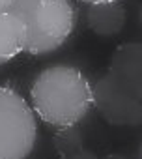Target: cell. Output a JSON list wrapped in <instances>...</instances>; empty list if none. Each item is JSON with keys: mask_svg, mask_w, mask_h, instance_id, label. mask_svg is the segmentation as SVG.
<instances>
[{"mask_svg": "<svg viewBox=\"0 0 142 159\" xmlns=\"http://www.w3.org/2000/svg\"><path fill=\"white\" fill-rule=\"evenodd\" d=\"M109 73L118 79L135 99L142 101V43H122L110 58Z\"/></svg>", "mask_w": 142, "mask_h": 159, "instance_id": "obj_5", "label": "cell"}, {"mask_svg": "<svg viewBox=\"0 0 142 159\" xmlns=\"http://www.w3.org/2000/svg\"><path fill=\"white\" fill-rule=\"evenodd\" d=\"M15 4V0H0V11L2 10H11Z\"/></svg>", "mask_w": 142, "mask_h": 159, "instance_id": "obj_11", "label": "cell"}, {"mask_svg": "<svg viewBox=\"0 0 142 159\" xmlns=\"http://www.w3.org/2000/svg\"><path fill=\"white\" fill-rule=\"evenodd\" d=\"M86 6H94V4H112V2H120V0H77Z\"/></svg>", "mask_w": 142, "mask_h": 159, "instance_id": "obj_10", "label": "cell"}, {"mask_svg": "<svg viewBox=\"0 0 142 159\" xmlns=\"http://www.w3.org/2000/svg\"><path fill=\"white\" fill-rule=\"evenodd\" d=\"M138 159H142V140L138 142Z\"/></svg>", "mask_w": 142, "mask_h": 159, "instance_id": "obj_14", "label": "cell"}, {"mask_svg": "<svg viewBox=\"0 0 142 159\" xmlns=\"http://www.w3.org/2000/svg\"><path fill=\"white\" fill-rule=\"evenodd\" d=\"M28 103L38 120L52 131L81 125L95 111L94 83L79 66L51 64L32 79Z\"/></svg>", "mask_w": 142, "mask_h": 159, "instance_id": "obj_1", "label": "cell"}, {"mask_svg": "<svg viewBox=\"0 0 142 159\" xmlns=\"http://www.w3.org/2000/svg\"><path fill=\"white\" fill-rule=\"evenodd\" d=\"M86 26L99 38H114L125 28L127 11L120 2L86 6Z\"/></svg>", "mask_w": 142, "mask_h": 159, "instance_id": "obj_6", "label": "cell"}, {"mask_svg": "<svg viewBox=\"0 0 142 159\" xmlns=\"http://www.w3.org/2000/svg\"><path fill=\"white\" fill-rule=\"evenodd\" d=\"M94 103L95 111L110 125H142V101L135 99L109 71L94 83Z\"/></svg>", "mask_w": 142, "mask_h": 159, "instance_id": "obj_4", "label": "cell"}, {"mask_svg": "<svg viewBox=\"0 0 142 159\" xmlns=\"http://www.w3.org/2000/svg\"><path fill=\"white\" fill-rule=\"evenodd\" d=\"M58 159H99L97 157V153H94V152H90V150H81V152H77V153H71V155H62V157H58Z\"/></svg>", "mask_w": 142, "mask_h": 159, "instance_id": "obj_9", "label": "cell"}, {"mask_svg": "<svg viewBox=\"0 0 142 159\" xmlns=\"http://www.w3.org/2000/svg\"><path fill=\"white\" fill-rule=\"evenodd\" d=\"M39 120L28 99L0 86V159H28L36 148Z\"/></svg>", "mask_w": 142, "mask_h": 159, "instance_id": "obj_3", "label": "cell"}, {"mask_svg": "<svg viewBox=\"0 0 142 159\" xmlns=\"http://www.w3.org/2000/svg\"><path fill=\"white\" fill-rule=\"evenodd\" d=\"M26 47V28L23 21L11 11H0V67L13 62Z\"/></svg>", "mask_w": 142, "mask_h": 159, "instance_id": "obj_7", "label": "cell"}, {"mask_svg": "<svg viewBox=\"0 0 142 159\" xmlns=\"http://www.w3.org/2000/svg\"><path fill=\"white\" fill-rule=\"evenodd\" d=\"M136 21H138V25L142 26V6L138 8V13H136Z\"/></svg>", "mask_w": 142, "mask_h": 159, "instance_id": "obj_13", "label": "cell"}, {"mask_svg": "<svg viewBox=\"0 0 142 159\" xmlns=\"http://www.w3.org/2000/svg\"><path fill=\"white\" fill-rule=\"evenodd\" d=\"M52 148L58 153V157L71 155V153H77V152L84 150L86 148V137H84L82 127L73 125V127H65V129H54Z\"/></svg>", "mask_w": 142, "mask_h": 159, "instance_id": "obj_8", "label": "cell"}, {"mask_svg": "<svg viewBox=\"0 0 142 159\" xmlns=\"http://www.w3.org/2000/svg\"><path fill=\"white\" fill-rule=\"evenodd\" d=\"M103 159H127L125 155H120V153H109L107 157H103ZM138 159V157H136Z\"/></svg>", "mask_w": 142, "mask_h": 159, "instance_id": "obj_12", "label": "cell"}, {"mask_svg": "<svg viewBox=\"0 0 142 159\" xmlns=\"http://www.w3.org/2000/svg\"><path fill=\"white\" fill-rule=\"evenodd\" d=\"M11 11L26 28L24 54L34 58L58 52L79 25L75 0H15Z\"/></svg>", "mask_w": 142, "mask_h": 159, "instance_id": "obj_2", "label": "cell"}]
</instances>
